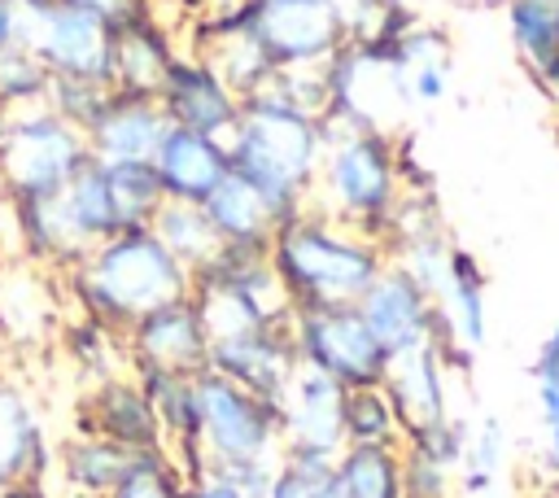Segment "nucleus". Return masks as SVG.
<instances>
[{
    "instance_id": "1",
    "label": "nucleus",
    "mask_w": 559,
    "mask_h": 498,
    "mask_svg": "<svg viewBox=\"0 0 559 498\" xmlns=\"http://www.w3.org/2000/svg\"><path fill=\"white\" fill-rule=\"evenodd\" d=\"M328 140V118L288 105L275 87H262L240 100V118L227 135L231 175H240L258 192L280 227L310 205Z\"/></svg>"
},
{
    "instance_id": "2",
    "label": "nucleus",
    "mask_w": 559,
    "mask_h": 498,
    "mask_svg": "<svg viewBox=\"0 0 559 498\" xmlns=\"http://www.w3.org/2000/svg\"><path fill=\"white\" fill-rule=\"evenodd\" d=\"M57 280L74 315L118 336L148 310L183 301L192 293V271L179 266L148 227H127L100 240L83 262H74Z\"/></svg>"
},
{
    "instance_id": "3",
    "label": "nucleus",
    "mask_w": 559,
    "mask_h": 498,
    "mask_svg": "<svg viewBox=\"0 0 559 498\" xmlns=\"http://www.w3.org/2000/svg\"><path fill=\"white\" fill-rule=\"evenodd\" d=\"M293 310L310 306H354L371 280L389 266V249L367 232L306 205L297 218L280 223L266 249Z\"/></svg>"
},
{
    "instance_id": "4",
    "label": "nucleus",
    "mask_w": 559,
    "mask_h": 498,
    "mask_svg": "<svg viewBox=\"0 0 559 498\" xmlns=\"http://www.w3.org/2000/svg\"><path fill=\"white\" fill-rule=\"evenodd\" d=\"M402 175H397V140L393 131H332L310 205L323 214L367 232L371 240H389V227L402 205Z\"/></svg>"
},
{
    "instance_id": "5",
    "label": "nucleus",
    "mask_w": 559,
    "mask_h": 498,
    "mask_svg": "<svg viewBox=\"0 0 559 498\" xmlns=\"http://www.w3.org/2000/svg\"><path fill=\"white\" fill-rule=\"evenodd\" d=\"M192 306L210 341L245 336L293 319V301L266 258V249H223L205 271L192 275Z\"/></svg>"
},
{
    "instance_id": "6",
    "label": "nucleus",
    "mask_w": 559,
    "mask_h": 498,
    "mask_svg": "<svg viewBox=\"0 0 559 498\" xmlns=\"http://www.w3.org/2000/svg\"><path fill=\"white\" fill-rule=\"evenodd\" d=\"M87 157L92 153L83 131L57 118L48 105L17 109L9 114L0 140V197L4 201L57 197Z\"/></svg>"
},
{
    "instance_id": "7",
    "label": "nucleus",
    "mask_w": 559,
    "mask_h": 498,
    "mask_svg": "<svg viewBox=\"0 0 559 498\" xmlns=\"http://www.w3.org/2000/svg\"><path fill=\"white\" fill-rule=\"evenodd\" d=\"M227 26H240L275 70H314L349 39L341 0H240L214 22V31Z\"/></svg>"
},
{
    "instance_id": "8",
    "label": "nucleus",
    "mask_w": 559,
    "mask_h": 498,
    "mask_svg": "<svg viewBox=\"0 0 559 498\" xmlns=\"http://www.w3.org/2000/svg\"><path fill=\"white\" fill-rule=\"evenodd\" d=\"M197 411H201V459L205 467L280 459V411L275 402L231 384L218 371L197 376Z\"/></svg>"
},
{
    "instance_id": "9",
    "label": "nucleus",
    "mask_w": 559,
    "mask_h": 498,
    "mask_svg": "<svg viewBox=\"0 0 559 498\" xmlns=\"http://www.w3.org/2000/svg\"><path fill=\"white\" fill-rule=\"evenodd\" d=\"M301 367L332 376L341 389H371L384 380L389 354L358 315V306H310L288 319Z\"/></svg>"
},
{
    "instance_id": "10",
    "label": "nucleus",
    "mask_w": 559,
    "mask_h": 498,
    "mask_svg": "<svg viewBox=\"0 0 559 498\" xmlns=\"http://www.w3.org/2000/svg\"><path fill=\"white\" fill-rule=\"evenodd\" d=\"M345 393L349 389H341L332 376L297 363L293 380L275 398L284 463H293L310 476L332 472L336 454L345 450Z\"/></svg>"
},
{
    "instance_id": "11",
    "label": "nucleus",
    "mask_w": 559,
    "mask_h": 498,
    "mask_svg": "<svg viewBox=\"0 0 559 498\" xmlns=\"http://www.w3.org/2000/svg\"><path fill=\"white\" fill-rule=\"evenodd\" d=\"M17 4V44L31 48L52 74L96 79L109 87V44L114 31L66 4V0H13Z\"/></svg>"
},
{
    "instance_id": "12",
    "label": "nucleus",
    "mask_w": 559,
    "mask_h": 498,
    "mask_svg": "<svg viewBox=\"0 0 559 498\" xmlns=\"http://www.w3.org/2000/svg\"><path fill=\"white\" fill-rule=\"evenodd\" d=\"M127 371H170V376H201L210 367V336L192 306V297L148 310L122 332Z\"/></svg>"
},
{
    "instance_id": "13",
    "label": "nucleus",
    "mask_w": 559,
    "mask_h": 498,
    "mask_svg": "<svg viewBox=\"0 0 559 498\" xmlns=\"http://www.w3.org/2000/svg\"><path fill=\"white\" fill-rule=\"evenodd\" d=\"M52 432L35 389L4 363L0 367V489L52 485Z\"/></svg>"
},
{
    "instance_id": "14",
    "label": "nucleus",
    "mask_w": 559,
    "mask_h": 498,
    "mask_svg": "<svg viewBox=\"0 0 559 498\" xmlns=\"http://www.w3.org/2000/svg\"><path fill=\"white\" fill-rule=\"evenodd\" d=\"M354 306H358V315L367 319V328L376 332V341L384 345L389 358L428 345L437 336V323H441L437 301L397 262H389Z\"/></svg>"
},
{
    "instance_id": "15",
    "label": "nucleus",
    "mask_w": 559,
    "mask_h": 498,
    "mask_svg": "<svg viewBox=\"0 0 559 498\" xmlns=\"http://www.w3.org/2000/svg\"><path fill=\"white\" fill-rule=\"evenodd\" d=\"M157 105L170 127L218 135V140H227L240 118V96L214 74V66L201 52H175L157 87Z\"/></svg>"
},
{
    "instance_id": "16",
    "label": "nucleus",
    "mask_w": 559,
    "mask_h": 498,
    "mask_svg": "<svg viewBox=\"0 0 559 498\" xmlns=\"http://www.w3.org/2000/svg\"><path fill=\"white\" fill-rule=\"evenodd\" d=\"M74 428L105 437V441H118L127 450H166L157 411L131 371H118V376L87 384L79 393V406H74Z\"/></svg>"
},
{
    "instance_id": "17",
    "label": "nucleus",
    "mask_w": 559,
    "mask_h": 498,
    "mask_svg": "<svg viewBox=\"0 0 559 498\" xmlns=\"http://www.w3.org/2000/svg\"><path fill=\"white\" fill-rule=\"evenodd\" d=\"M166 131H170V122H166L157 96H131V92L109 87L100 114L83 127V140L96 162H153Z\"/></svg>"
},
{
    "instance_id": "18",
    "label": "nucleus",
    "mask_w": 559,
    "mask_h": 498,
    "mask_svg": "<svg viewBox=\"0 0 559 498\" xmlns=\"http://www.w3.org/2000/svg\"><path fill=\"white\" fill-rule=\"evenodd\" d=\"M210 371H218L231 384L275 402L297 371V349H293L288 323L258 328V332L227 336V341H210Z\"/></svg>"
},
{
    "instance_id": "19",
    "label": "nucleus",
    "mask_w": 559,
    "mask_h": 498,
    "mask_svg": "<svg viewBox=\"0 0 559 498\" xmlns=\"http://www.w3.org/2000/svg\"><path fill=\"white\" fill-rule=\"evenodd\" d=\"M380 389L389 393V402L397 411L402 437L454 415V406H450V367H445V358L432 341L419 345V349L393 354L389 367H384Z\"/></svg>"
},
{
    "instance_id": "20",
    "label": "nucleus",
    "mask_w": 559,
    "mask_h": 498,
    "mask_svg": "<svg viewBox=\"0 0 559 498\" xmlns=\"http://www.w3.org/2000/svg\"><path fill=\"white\" fill-rule=\"evenodd\" d=\"M153 170H157V183H162L166 201L205 205V197L231 175L227 140L170 127L166 140H162V149L153 153Z\"/></svg>"
},
{
    "instance_id": "21",
    "label": "nucleus",
    "mask_w": 559,
    "mask_h": 498,
    "mask_svg": "<svg viewBox=\"0 0 559 498\" xmlns=\"http://www.w3.org/2000/svg\"><path fill=\"white\" fill-rule=\"evenodd\" d=\"M44 266L4 262L0 266V336L4 349H35L57 332V293L44 280Z\"/></svg>"
},
{
    "instance_id": "22",
    "label": "nucleus",
    "mask_w": 559,
    "mask_h": 498,
    "mask_svg": "<svg viewBox=\"0 0 559 498\" xmlns=\"http://www.w3.org/2000/svg\"><path fill=\"white\" fill-rule=\"evenodd\" d=\"M135 454L144 450H127L118 441L92 437V432H66L57 437L52 450V481L61 494H83V498H109V489L127 476V467L135 463Z\"/></svg>"
},
{
    "instance_id": "23",
    "label": "nucleus",
    "mask_w": 559,
    "mask_h": 498,
    "mask_svg": "<svg viewBox=\"0 0 559 498\" xmlns=\"http://www.w3.org/2000/svg\"><path fill=\"white\" fill-rule=\"evenodd\" d=\"M175 52L179 48L157 26V17L114 31V44H109V87L114 92H131V96H157Z\"/></svg>"
},
{
    "instance_id": "24",
    "label": "nucleus",
    "mask_w": 559,
    "mask_h": 498,
    "mask_svg": "<svg viewBox=\"0 0 559 498\" xmlns=\"http://www.w3.org/2000/svg\"><path fill=\"white\" fill-rule=\"evenodd\" d=\"M437 310L454 336V345H463L467 354H476L489 341V301H485V271L476 262L472 249L454 245L450 253V275L445 288L437 297Z\"/></svg>"
},
{
    "instance_id": "25",
    "label": "nucleus",
    "mask_w": 559,
    "mask_h": 498,
    "mask_svg": "<svg viewBox=\"0 0 559 498\" xmlns=\"http://www.w3.org/2000/svg\"><path fill=\"white\" fill-rule=\"evenodd\" d=\"M57 201H61V214H66V223H70V236L79 240L83 253H92L100 240H109V236L122 232V218H118L114 197H109L105 166H100L96 157H87V162L74 170V179L57 192Z\"/></svg>"
},
{
    "instance_id": "26",
    "label": "nucleus",
    "mask_w": 559,
    "mask_h": 498,
    "mask_svg": "<svg viewBox=\"0 0 559 498\" xmlns=\"http://www.w3.org/2000/svg\"><path fill=\"white\" fill-rule=\"evenodd\" d=\"M502 17L520 66L542 87L559 70V0H502Z\"/></svg>"
},
{
    "instance_id": "27",
    "label": "nucleus",
    "mask_w": 559,
    "mask_h": 498,
    "mask_svg": "<svg viewBox=\"0 0 559 498\" xmlns=\"http://www.w3.org/2000/svg\"><path fill=\"white\" fill-rule=\"evenodd\" d=\"M205 218L214 223L223 249H271L275 218L266 214V205L258 201V192L240 175H227L205 197Z\"/></svg>"
},
{
    "instance_id": "28",
    "label": "nucleus",
    "mask_w": 559,
    "mask_h": 498,
    "mask_svg": "<svg viewBox=\"0 0 559 498\" xmlns=\"http://www.w3.org/2000/svg\"><path fill=\"white\" fill-rule=\"evenodd\" d=\"M148 232L166 245V253L188 266L192 275L205 271L218 253H223V240L214 232V223L205 218V205H192V201H162V210L153 214Z\"/></svg>"
},
{
    "instance_id": "29",
    "label": "nucleus",
    "mask_w": 559,
    "mask_h": 498,
    "mask_svg": "<svg viewBox=\"0 0 559 498\" xmlns=\"http://www.w3.org/2000/svg\"><path fill=\"white\" fill-rule=\"evenodd\" d=\"M332 476L349 498H402V446H345Z\"/></svg>"
},
{
    "instance_id": "30",
    "label": "nucleus",
    "mask_w": 559,
    "mask_h": 498,
    "mask_svg": "<svg viewBox=\"0 0 559 498\" xmlns=\"http://www.w3.org/2000/svg\"><path fill=\"white\" fill-rule=\"evenodd\" d=\"M61 349L66 358L74 363V371L83 376V389L105 380V376H118L127 371V349H122V336L83 319V315H70V323L61 328Z\"/></svg>"
},
{
    "instance_id": "31",
    "label": "nucleus",
    "mask_w": 559,
    "mask_h": 498,
    "mask_svg": "<svg viewBox=\"0 0 559 498\" xmlns=\"http://www.w3.org/2000/svg\"><path fill=\"white\" fill-rule=\"evenodd\" d=\"M507 450H511L507 424L485 411L472 424V437H467V454H463V467H459V498H480V494L498 489L502 467H507Z\"/></svg>"
},
{
    "instance_id": "32",
    "label": "nucleus",
    "mask_w": 559,
    "mask_h": 498,
    "mask_svg": "<svg viewBox=\"0 0 559 498\" xmlns=\"http://www.w3.org/2000/svg\"><path fill=\"white\" fill-rule=\"evenodd\" d=\"M100 166H105L109 197H114V210H118V218H122V232H127V227H148L153 214H157L162 201H166L153 162H100Z\"/></svg>"
},
{
    "instance_id": "33",
    "label": "nucleus",
    "mask_w": 559,
    "mask_h": 498,
    "mask_svg": "<svg viewBox=\"0 0 559 498\" xmlns=\"http://www.w3.org/2000/svg\"><path fill=\"white\" fill-rule=\"evenodd\" d=\"M345 446H402V424L380 384L345 393Z\"/></svg>"
},
{
    "instance_id": "34",
    "label": "nucleus",
    "mask_w": 559,
    "mask_h": 498,
    "mask_svg": "<svg viewBox=\"0 0 559 498\" xmlns=\"http://www.w3.org/2000/svg\"><path fill=\"white\" fill-rule=\"evenodd\" d=\"M52 83V70L31 52V48H9L0 52V114H17L31 105H44Z\"/></svg>"
},
{
    "instance_id": "35",
    "label": "nucleus",
    "mask_w": 559,
    "mask_h": 498,
    "mask_svg": "<svg viewBox=\"0 0 559 498\" xmlns=\"http://www.w3.org/2000/svg\"><path fill=\"white\" fill-rule=\"evenodd\" d=\"M183 467L170 459V450H144L127 467V476L109 489V498H183Z\"/></svg>"
},
{
    "instance_id": "36",
    "label": "nucleus",
    "mask_w": 559,
    "mask_h": 498,
    "mask_svg": "<svg viewBox=\"0 0 559 498\" xmlns=\"http://www.w3.org/2000/svg\"><path fill=\"white\" fill-rule=\"evenodd\" d=\"M105 96H109V87H105V83H96V79H70V74H52L44 105H48L57 118H66L70 127H79V131H83V127H87V122L100 114Z\"/></svg>"
},
{
    "instance_id": "37",
    "label": "nucleus",
    "mask_w": 559,
    "mask_h": 498,
    "mask_svg": "<svg viewBox=\"0 0 559 498\" xmlns=\"http://www.w3.org/2000/svg\"><path fill=\"white\" fill-rule=\"evenodd\" d=\"M533 406H537V428L559 424V323L537 341L533 354Z\"/></svg>"
},
{
    "instance_id": "38",
    "label": "nucleus",
    "mask_w": 559,
    "mask_h": 498,
    "mask_svg": "<svg viewBox=\"0 0 559 498\" xmlns=\"http://www.w3.org/2000/svg\"><path fill=\"white\" fill-rule=\"evenodd\" d=\"M402 498H459V472L402 446Z\"/></svg>"
},
{
    "instance_id": "39",
    "label": "nucleus",
    "mask_w": 559,
    "mask_h": 498,
    "mask_svg": "<svg viewBox=\"0 0 559 498\" xmlns=\"http://www.w3.org/2000/svg\"><path fill=\"white\" fill-rule=\"evenodd\" d=\"M66 4H74V9H83V13H92V17H100L109 31H122V26H135V22L157 17L148 0H66Z\"/></svg>"
},
{
    "instance_id": "40",
    "label": "nucleus",
    "mask_w": 559,
    "mask_h": 498,
    "mask_svg": "<svg viewBox=\"0 0 559 498\" xmlns=\"http://www.w3.org/2000/svg\"><path fill=\"white\" fill-rule=\"evenodd\" d=\"M445 87H450V61H419V66H406L411 105H437V100H445Z\"/></svg>"
},
{
    "instance_id": "41",
    "label": "nucleus",
    "mask_w": 559,
    "mask_h": 498,
    "mask_svg": "<svg viewBox=\"0 0 559 498\" xmlns=\"http://www.w3.org/2000/svg\"><path fill=\"white\" fill-rule=\"evenodd\" d=\"M314 481L319 476H310V472H301V467H293V463L280 459V467H275V476H271V485H266L262 498H310L314 494Z\"/></svg>"
},
{
    "instance_id": "42",
    "label": "nucleus",
    "mask_w": 559,
    "mask_h": 498,
    "mask_svg": "<svg viewBox=\"0 0 559 498\" xmlns=\"http://www.w3.org/2000/svg\"><path fill=\"white\" fill-rule=\"evenodd\" d=\"M183 498H245V494H240L223 472L205 467V472H197V476L183 481Z\"/></svg>"
},
{
    "instance_id": "43",
    "label": "nucleus",
    "mask_w": 559,
    "mask_h": 498,
    "mask_svg": "<svg viewBox=\"0 0 559 498\" xmlns=\"http://www.w3.org/2000/svg\"><path fill=\"white\" fill-rule=\"evenodd\" d=\"M537 459H542V472H546V494L559 498V424H546V428H542Z\"/></svg>"
},
{
    "instance_id": "44",
    "label": "nucleus",
    "mask_w": 559,
    "mask_h": 498,
    "mask_svg": "<svg viewBox=\"0 0 559 498\" xmlns=\"http://www.w3.org/2000/svg\"><path fill=\"white\" fill-rule=\"evenodd\" d=\"M17 48V4L0 0V52Z\"/></svg>"
},
{
    "instance_id": "45",
    "label": "nucleus",
    "mask_w": 559,
    "mask_h": 498,
    "mask_svg": "<svg viewBox=\"0 0 559 498\" xmlns=\"http://www.w3.org/2000/svg\"><path fill=\"white\" fill-rule=\"evenodd\" d=\"M0 498H61L57 485H4Z\"/></svg>"
},
{
    "instance_id": "46",
    "label": "nucleus",
    "mask_w": 559,
    "mask_h": 498,
    "mask_svg": "<svg viewBox=\"0 0 559 498\" xmlns=\"http://www.w3.org/2000/svg\"><path fill=\"white\" fill-rule=\"evenodd\" d=\"M310 498H349V494H345V489H341V481L328 472V476H319V481H314V494H310Z\"/></svg>"
},
{
    "instance_id": "47",
    "label": "nucleus",
    "mask_w": 559,
    "mask_h": 498,
    "mask_svg": "<svg viewBox=\"0 0 559 498\" xmlns=\"http://www.w3.org/2000/svg\"><path fill=\"white\" fill-rule=\"evenodd\" d=\"M4 122H9V114H0V140H4Z\"/></svg>"
},
{
    "instance_id": "48",
    "label": "nucleus",
    "mask_w": 559,
    "mask_h": 498,
    "mask_svg": "<svg viewBox=\"0 0 559 498\" xmlns=\"http://www.w3.org/2000/svg\"><path fill=\"white\" fill-rule=\"evenodd\" d=\"M480 498H498V489H489V494H480Z\"/></svg>"
},
{
    "instance_id": "49",
    "label": "nucleus",
    "mask_w": 559,
    "mask_h": 498,
    "mask_svg": "<svg viewBox=\"0 0 559 498\" xmlns=\"http://www.w3.org/2000/svg\"><path fill=\"white\" fill-rule=\"evenodd\" d=\"M61 498H83V494H61Z\"/></svg>"
}]
</instances>
